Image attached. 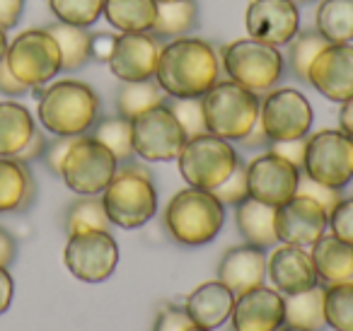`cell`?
Masks as SVG:
<instances>
[{
	"label": "cell",
	"mask_w": 353,
	"mask_h": 331,
	"mask_svg": "<svg viewBox=\"0 0 353 331\" xmlns=\"http://www.w3.org/2000/svg\"><path fill=\"white\" fill-rule=\"evenodd\" d=\"M155 80L167 97H203L221 80V56L196 37L172 39L160 51Z\"/></svg>",
	"instance_id": "6da1fadb"
},
{
	"label": "cell",
	"mask_w": 353,
	"mask_h": 331,
	"mask_svg": "<svg viewBox=\"0 0 353 331\" xmlns=\"http://www.w3.org/2000/svg\"><path fill=\"white\" fill-rule=\"evenodd\" d=\"M39 92L37 119L51 136L78 138L92 131L99 119V94L83 80H56Z\"/></svg>",
	"instance_id": "7a4b0ae2"
},
{
	"label": "cell",
	"mask_w": 353,
	"mask_h": 331,
	"mask_svg": "<svg viewBox=\"0 0 353 331\" xmlns=\"http://www.w3.org/2000/svg\"><path fill=\"white\" fill-rule=\"evenodd\" d=\"M162 223L172 242L182 247H203L221 234L225 225V205L216 199L213 191L189 186L170 199Z\"/></svg>",
	"instance_id": "3957f363"
},
{
	"label": "cell",
	"mask_w": 353,
	"mask_h": 331,
	"mask_svg": "<svg viewBox=\"0 0 353 331\" xmlns=\"http://www.w3.org/2000/svg\"><path fill=\"white\" fill-rule=\"evenodd\" d=\"M109 223L121 230H138L157 213V189L152 174L141 162L119 165L117 174L99 194Z\"/></svg>",
	"instance_id": "277c9868"
},
{
	"label": "cell",
	"mask_w": 353,
	"mask_h": 331,
	"mask_svg": "<svg viewBox=\"0 0 353 331\" xmlns=\"http://www.w3.org/2000/svg\"><path fill=\"white\" fill-rule=\"evenodd\" d=\"M206 131L230 143H240L259 123V94L232 80H218L201 97Z\"/></svg>",
	"instance_id": "5b68a950"
},
{
	"label": "cell",
	"mask_w": 353,
	"mask_h": 331,
	"mask_svg": "<svg viewBox=\"0 0 353 331\" xmlns=\"http://www.w3.org/2000/svg\"><path fill=\"white\" fill-rule=\"evenodd\" d=\"M221 66L228 80L254 94H266L283 80L285 61L279 46L256 39H237L221 51Z\"/></svg>",
	"instance_id": "8992f818"
},
{
	"label": "cell",
	"mask_w": 353,
	"mask_h": 331,
	"mask_svg": "<svg viewBox=\"0 0 353 331\" xmlns=\"http://www.w3.org/2000/svg\"><path fill=\"white\" fill-rule=\"evenodd\" d=\"M240 162V155L230 141L208 131L187 138L182 152L176 155V167H179L182 179L194 189L203 191L218 189Z\"/></svg>",
	"instance_id": "52a82bcc"
},
{
	"label": "cell",
	"mask_w": 353,
	"mask_h": 331,
	"mask_svg": "<svg viewBox=\"0 0 353 331\" xmlns=\"http://www.w3.org/2000/svg\"><path fill=\"white\" fill-rule=\"evenodd\" d=\"M303 174L341 191L353 181V138L341 128H322L305 138Z\"/></svg>",
	"instance_id": "ba28073f"
},
{
	"label": "cell",
	"mask_w": 353,
	"mask_h": 331,
	"mask_svg": "<svg viewBox=\"0 0 353 331\" xmlns=\"http://www.w3.org/2000/svg\"><path fill=\"white\" fill-rule=\"evenodd\" d=\"M6 63L22 85L39 90L61 73V49L46 27L25 30L8 44Z\"/></svg>",
	"instance_id": "9c48e42d"
},
{
	"label": "cell",
	"mask_w": 353,
	"mask_h": 331,
	"mask_svg": "<svg viewBox=\"0 0 353 331\" xmlns=\"http://www.w3.org/2000/svg\"><path fill=\"white\" fill-rule=\"evenodd\" d=\"M119 162L117 157L104 148L97 138L78 136L65 152L63 165H61V179L73 194L78 196H99L112 177L117 174Z\"/></svg>",
	"instance_id": "30bf717a"
},
{
	"label": "cell",
	"mask_w": 353,
	"mask_h": 331,
	"mask_svg": "<svg viewBox=\"0 0 353 331\" xmlns=\"http://www.w3.org/2000/svg\"><path fill=\"white\" fill-rule=\"evenodd\" d=\"M133 152L143 162H172L182 152L187 133L179 126L167 99L131 119Z\"/></svg>",
	"instance_id": "8fae6325"
},
{
	"label": "cell",
	"mask_w": 353,
	"mask_h": 331,
	"mask_svg": "<svg viewBox=\"0 0 353 331\" xmlns=\"http://www.w3.org/2000/svg\"><path fill=\"white\" fill-rule=\"evenodd\" d=\"M312 104L295 88H274L259 104V126L271 143L298 141L312 131Z\"/></svg>",
	"instance_id": "7c38bea8"
},
{
	"label": "cell",
	"mask_w": 353,
	"mask_h": 331,
	"mask_svg": "<svg viewBox=\"0 0 353 331\" xmlns=\"http://www.w3.org/2000/svg\"><path fill=\"white\" fill-rule=\"evenodd\" d=\"M63 263L83 283H104L119 266V244L109 230H85L68 234Z\"/></svg>",
	"instance_id": "4fadbf2b"
},
{
	"label": "cell",
	"mask_w": 353,
	"mask_h": 331,
	"mask_svg": "<svg viewBox=\"0 0 353 331\" xmlns=\"http://www.w3.org/2000/svg\"><path fill=\"white\" fill-rule=\"evenodd\" d=\"M245 167H247V189H250V199L279 208V205H283L285 201H290L298 194L303 170L290 165L288 160H283V157L276 155V152H271V150L261 152V155H256L254 160Z\"/></svg>",
	"instance_id": "5bb4252c"
},
{
	"label": "cell",
	"mask_w": 353,
	"mask_h": 331,
	"mask_svg": "<svg viewBox=\"0 0 353 331\" xmlns=\"http://www.w3.org/2000/svg\"><path fill=\"white\" fill-rule=\"evenodd\" d=\"M274 228L281 244H295V247L310 249L319 237L327 234L329 213L314 199L295 194L293 199L276 208Z\"/></svg>",
	"instance_id": "9a60e30c"
},
{
	"label": "cell",
	"mask_w": 353,
	"mask_h": 331,
	"mask_svg": "<svg viewBox=\"0 0 353 331\" xmlns=\"http://www.w3.org/2000/svg\"><path fill=\"white\" fill-rule=\"evenodd\" d=\"M162 44L152 32H121L109 56V73L121 83L152 80L160 61Z\"/></svg>",
	"instance_id": "2e32d148"
},
{
	"label": "cell",
	"mask_w": 353,
	"mask_h": 331,
	"mask_svg": "<svg viewBox=\"0 0 353 331\" xmlns=\"http://www.w3.org/2000/svg\"><path fill=\"white\" fill-rule=\"evenodd\" d=\"M250 39L285 46L300 32V10L293 0H252L245 12Z\"/></svg>",
	"instance_id": "e0dca14e"
},
{
	"label": "cell",
	"mask_w": 353,
	"mask_h": 331,
	"mask_svg": "<svg viewBox=\"0 0 353 331\" xmlns=\"http://www.w3.org/2000/svg\"><path fill=\"white\" fill-rule=\"evenodd\" d=\"M312 85L329 102H346L353 97V44H327L312 61L307 73Z\"/></svg>",
	"instance_id": "ac0fdd59"
},
{
	"label": "cell",
	"mask_w": 353,
	"mask_h": 331,
	"mask_svg": "<svg viewBox=\"0 0 353 331\" xmlns=\"http://www.w3.org/2000/svg\"><path fill=\"white\" fill-rule=\"evenodd\" d=\"M285 326V295L259 285L235 297L230 312L232 331H279Z\"/></svg>",
	"instance_id": "d6986e66"
},
{
	"label": "cell",
	"mask_w": 353,
	"mask_h": 331,
	"mask_svg": "<svg viewBox=\"0 0 353 331\" xmlns=\"http://www.w3.org/2000/svg\"><path fill=\"white\" fill-rule=\"evenodd\" d=\"M266 278L281 295H295L319 283L310 252L295 244H281L271 252L266 259Z\"/></svg>",
	"instance_id": "ffe728a7"
},
{
	"label": "cell",
	"mask_w": 353,
	"mask_h": 331,
	"mask_svg": "<svg viewBox=\"0 0 353 331\" xmlns=\"http://www.w3.org/2000/svg\"><path fill=\"white\" fill-rule=\"evenodd\" d=\"M266 249L254 244H237L230 247L218 261V281L225 283L232 295L264 285L266 281Z\"/></svg>",
	"instance_id": "44dd1931"
},
{
	"label": "cell",
	"mask_w": 353,
	"mask_h": 331,
	"mask_svg": "<svg viewBox=\"0 0 353 331\" xmlns=\"http://www.w3.org/2000/svg\"><path fill=\"white\" fill-rule=\"evenodd\" d=\"M232 305H235V295L218 278L194 288L187 300H184V310H187L192 324L203 326V329H211V331H216L218 326L230 321Z\"/></svg>",
	"instance_id": "7402d4cb"
},
{
	"label": "cell",
	"mask_w": 353,
	"mask_h": 331,
	"mask_svg": "<svg viewBox=\"0 0 353 331\" xmlns=\"http://www.w3.org/2000/svg\"><path fill=\"white\" fill-rule=\"evenodd\" d=\"M310 257L322 285L353 283V244L341 242L334 234H324L310 247Z\"/></svg>",
	"instance_id": "603a6c76"
},
{
	"label": "cell",
	"mask_w": 353,
	"mask_h": 331,
	"mask_svg": "<svg viewBox=\"0 0 353 331\" xmlns=\"http://www.w3.org/2000/svg\"><path fill=\"white\" fill-rule=\"evenodd\" d=\"M37 199V181L30 165L17 157H0V215L22 213Z\"/></svg>",
	"instance_id": "cb8c5ba5"
},
{
	"label": "cell",
	"mask_w": 353,
	"mask_h": 331,
	"mask_svg": "<svg viewBox=\"0 0 353 331\" xmlns=\"http://www.w3.org/2000/svg\"><path fill=\"white\" fill-rule=\"evenodd\" d=\"M274 218H276L274 205L259 203L254 199H247L245 203H240L235 208V225L240 237L247 244H254V247L261 249H271L279 244Z\"/></svg>",
	"instance_id": "d4e9b609"
},
{
	"label": "cell",
	"mask_w": 353,
	"mask_h": 331,
	"mask_svg": "<svg viewBox=\"0 0 353 331\" xmlns=\"http://www.w3.org/2000/svg\"><path fill=\"white\" fill-rule=\"evenodd\" d=\"M34 131V117L25 104L12 99L0 102V157H17Z\"/></svg>",
	"instance_id": "484cf974"
},
{
	"label": "cell",
	"mask_w": 353,
	"mask_h": 331,
	"mask_svg": "<svg viewBox=\"0 0 353 331\" xmlns=\"http://www.w3.org/2000/svg\"><path fill=\"white\" fill-rule=\"evenodd\" d=\"M102 15L119 32H150L157 17V0H104Z\"/></svg>",
	"instance_id": "4316f807"
},
{
	"label": "cell",
	"mask_w": 353,
	"mask_h": 331,
	"mask_svg": "<svg viewBox=\"0 0 353 331\" xmlns=\"http://www.w3.org/2000/svg\"><path fill=\"white\" fill-rule=\"evenodd\" d=\"M199 25L196 0H174V3H157V17L152 34L157 39H179L194 32Z\"/></svg>",
	"instance_id": "83f0119b"
},
{
	"label": "cell",
	"mask_w": 353,
	"mask_h": 331,
	"mask_svg": "<svg viewBox=\"0 0 353 331\" xmlns=\"http://www.w3.org/2000/svg\"><path fill=\"white\" fill-rule=\"evenodd\" d=\"M314 30L329 44L353 41V0H322L314 12Z\"/></svg>",
	"instance_id": "f1b7e54d"
},
{
	"label": "cell",
	"mask_w": 353,
	"mask_h": 331,
	"mask_svg": "<svg viewBox=\"0 0 353 331\" xmlns=\"http://www.w3.org/2000/svg\"><path fill=\"white\" fill-rule=\"evenodd\" d=\"M285 324L300 326L307 331L327 329L324 321V285H314L310 290L285 295Z\"/></svg>",
	"instance_id": "f546056e"
},
{
	"label": "cell",
	"mask_w": 353,
	"mask_h": 331,
	"mask_svg": "<svg viewBox=\"0 0 353 331\" xmlns=\"http://www.w3.org/2000/svg\"><path fill=\"white\" fill-rule=\"evenodd\" d=\"M46 30L56 39L61 49V70L65 73H75L90 61V46H92V34L85 27H73L65 22L56 20Z\"/></svg>",
	"instance_id": "4dcf8cb0"
},
{
	"label": "cell",
	"mask_w": 353,
	"mask_h": 331,
	"mask_svg": "<svg viewBox=\"0 0 353 331\" xmlns=\"http://www.w3.org/2000/svg\"><path fill=\"white\" fill-rule=\"evenodd\" d=\"M92 138H97L104 148H109L119 165L133 162L136 152H133V136H131V119L121 117H104L97 119V123L92 126Z\"/></svg>",
	"instance_id": "1f68e13d"
},
{
	"label": "cell",
	"mask_w": 353,
	"mask_h": 331,
	"mask_svg": "<svg viewBox=\"0 0 353 331\" xmlns=\"http://www.w3.org/2000/svg\"><path fill=\"white\" fill-rule=\"evenodd\" d=\"M167 94L157 85V80H138V83H121L117 92V112L126 119H136L138 114L165 102Z\"/></svg>",
	"instance_id": "d6a6232c"
},
{
	"label": "cell",
	"mask_w": 353,
	"mask_h": 331,
	"mask_svg": "<svg viewBox=\"0 0 353 331\" xmlns=\"http://www.w3.org/2000/svg\"><path fill=\"white\" fill-rule=\"evenodd\" d=\"M65 232H85V230H109V215L104 210V203L99 196H80L65 208Z\"/></svg>",
	"instance_id": "836d02e7"
},
{
	"label": "cell",
	"mask_w": 353,
	"mask_h": 331,
	"mask_svg": "<svg viewBox=\"0 0 353 331\" xmlns=\"http://www.w3.org/2000/svg\"><path fill=\"white\" fill-rule=\"evenodd\" d=\"M324 321L334 331H353V283L324 285Z\"/></svg>",
	"instance_id": "e575fe53"
},
{
	"label": "cell",
	"mask_w": 353,
	"mask_h": 331,
	"mask_svg": "<svg viewBox=\"0 0 353 331\" xmlns=\"http://www.w3.org/2000/svg\"><path fill=\"white\" fill-rule=\"evenodd\" d=\"M329 41L319 34L317 30H305L298 32L293 39L288 41V66H290V73L295 75L298 80L307 83V73H310V66L312 61L317 59L319 51L327 46Z\"/></svg>",
	"instance_id": "d590c367"
},
{
	"label": "cell",
	"mask_w": 353,
	"mask_h": 331,
	"mask_svg": "<svg viewBox=\"0 0 353 331\" xmlns=\"http://www.w3.org/2000/svg\"><path fill=\"white\" fill-rule=\"evenodd\" d=\"M49 10L59 22L88 30L102 17L104 0H49Z\"/></svg>",
	"instance_id": "8d00e7d4"
},
{
	"label": "cell",
	"mask_w": 353,
	"mask_h": 331,
	"mask_svg": "<svg viewBox=\"0 0 353 331\" xmlns=\"http://www.w3.org/2000/svg\"><path fill=\"white\" fill-rule=\"evenodd\" d=\"M167 107L176 117L179 126L184 128L187 138H194L199 133H206V119H203V104L201 97H187V99H167Z\"/></svg>",
	"instance_id": "74e56055"
},
{
	"label": "cell",
	"mask_w": 353,
	"mask_h": 331,
	"mask_svg": "<svg viewBox=\"0 0 353 331\" xmlns=\"http://www.w3.org/2000/svg\"><path fill=\"white\" fill-rule=\"evenodd\" d=\"M213 194H216V199L221 201L225 208H237L240 203H245L247 199H250V189H247V167L245 162H240V165L232 170V174L228 177L225 181H223L218 189H213Z\"/></svg>",
	"instance_id": "f35d334b"
},
{
	"label": "cell",
	"mask_w": 353,
	"mask_h": 331,
	"mask_svg": "<svg viewBox=\"0 0 353 331\" xmlns=\"http://www.w3.org/2000/svg\"><path fill=\"white\" fill-rule=\"evenodd\" d=\"M329 232L339 237L341 242L353 244V196L341 199L329 210Z\"/></svg>",
	"instance_id": "ab89813d"
},
{
	"label": "cell",
	"mask_w": 353,
	"mask_h": 331,
	"mask_svg": "<svg viewBox=\"0 0 353 331\" xmlns=\"http://www.w3.org/2000/svg\"><path fill=\"white\" fill-rule=\"evenodd\" d=\"M187 326H192L187 310L170 302V305L160 307V312L155 317V324H152V331H184Z\"/></svg>",
	"instance_id": "60d3db41"
},
{
	"label": "cell",
	"mask_w": 353,
	"mask_h": 331,
	"mask_svg": "<svg viewBox=\"0 0 353 331\" xmlns=\"http://www.w3.org/2000/svg\"><path fill=\"white\" fill-rule=\"evenodd\" d=\"M298 194H303V196H310V199H314L317 203H322L324 205V210H332L334 205L341 201V191H336V189H329V186H322V184H317V181H312V179H307L305 174H300V186H298Z\"/></svg>",
	"instance_id": "b9f144b4"
},
{
	"label": "cell",
	"mask_w": 353,
	"mask_h": 331,
	"mask_svg": "<svg viewBox=\"0 0 353 331\" xmlns=\"http://www.w3.org/2000/svg\"><path fill=\"white\" fill-rule=\"evenodd\" d=\"M75 138H65V136H54V141L46 143V150H44V165L51 174H61V165H63V157L65 152L70 150Z\"/></svg>",
	"instance_id": "7bdbcfd3"
},
{
	"label": "cell",
	"mask_w": 353,
	"mask_h": 331,
	"mask_svg": "<svg viewBox=\"0 0 353 331\" xmlns=\"http://www.w3.org/2000/svg\"><path fill=\"white\" fill-rule=\"evenodd\" d=\"M269 150H271V152H276V155H281L283 160H288L290 165H295L298 170H303V160H305V138H298V141L271 143Z\"/></svg>",
	"instance_id": "ee69618b"
},
{
	"label": "cell",
	"mask_w": 353,
	"mask_h": 331,
	"mask_svg": "<svg viewBox=\"0 0 353 331\" xmlns=\"http://www.w3.org/2000/svg\"><path fill=\"white\" fill-rule=\"evenodd\" d=\"M27 92H32L27 85H22L20 80L12 75V70L8 68L6 59L0 61V94H6L10 99H17V97H25Z\"/></svg>",
	"instance_id": "f6af8a7d"
},
{
	"label": "cell",
	"mask_w": 353,
	"mask_h": 331,
	"mask_svg": "<svg viewBox=\"0 0 353 331\" xmlns=\"http://www.w3.org/2000/svg\"><path fill=\"white\" fill-rule=\"evenodd\" d=\"M114 41H117V34H109V32H94L92 46H90V59L99 61V63H107L109 56H112V51H114Z\"/></svg>",
	"instance_id": "bcb514c9"
},
{
	"label": "cell",
	"mask_w": 353,
	"mask_h": 331,
	"mask_svg": "<svg viewBox=\"0 0 353 331\" xmlns=\"http://www.w3.org/2000/svg\"><path fill=\"white\" fill-rule=\"evenodd\" d=\"M22 12H25V0H0V27L6 32L17 27Z\"/></svg>",
	"instance_id": "7dc6e473"
},
{
	"label": "cell",
	"mask_w": 353,
	"mask_h": 331,
	"mask_svg": "<svg viewBox=\"0 0 353 331\" xmlns=\"http://www.w3.org/2000/svg\"><path fill=\"white\" fill-rule=\"evenodd\" d=\"M46 143H49V141H46L44 131H39V128H37L34 136L30 138V143H27V146L17 152V160L25 162V165H30V162H34V160H41V157H44V150H46Z\"/></svg>",
	"instance_id": "c3c4849f"
},
{
	"label": "cell",
	"mask_w": 353,
	"mask_h": 331,
	"mask_svg": "<svg viewBox=\"0 0 353 331\" xmlns=\"http://www.w3.org/2000/svg\"><path fill=\"white\" fill-rule=\"evenodd\" d=\"M17 259V242L3 225H0V266L8 268Z\"/></svg>",
	"instance_id": "681fc988"
},
{
	"label": "cell",
	"mask_w": 353,
	"mask_h": 331,
	"mask_svg": "<svg viewBox=\"0 0 353 331\" xmlns=\"http://www.w3.org/2000/svg\"><path fill=\"white\" fill-rule=\"evenodd\" d=\"M12 295H15V281H12L10 271L0 266V314L8 312L12 302Z\"/></svg>",
	"instance_id": "f907efd6"
},
{
	"label": "cell",
	"mask_w": 353,
	"mask_h": 331,
	"mask_svg": "<svg viewBox=\"0 0 353 331\" xmlns=\"http://www.w3.org/2000/svg\"><path fill=\"white\" fill-rule=\"evenodd\" d=\"M240 146L245 148V150H269L271 141H269V136L264 133V128H261L259 123H256V126L252 128V131L247 133L245 138H242Z\"/></svg>",
	"instance_id": "816d5d0a"
},
{
	"label": "cell",
	"mask_w": 353,
	"mask_h": 331,
	"mask_svg": "<svg viewBox=\"0 0 353 331\" xmlns=\"http://www.w3.org/2000/svg\"><path fill=\"white\" fill-rule=\"evenodd\" d=\"M339 128H341L346 136L353 138V97L341 102V109H339Z\"/></svg>",
	"instance_id": "f5cc1de1"
},
{
	"label": "cell",
	"mask_w": 353,
	"mask_h": 331,
	"mask_svg": "<svg viewBox=\"0 0 353 331\" xmlns=\"http://www.w3.org/2000/svg\"><path fill=\"white\" fill-rule=\"evenodd\" d=\"M8 44H10V41H8V34H6V30H3V27H0V61L6 59Z\"/></svg>",
	"instance_id": "db71d44e"
},
{
	"label": "cell",
	"mask_w": 353,
	"mask_h": 331,
	"mask_svg": "<svg viewBox=\"0 0 353 331\" xmlns=\"http://www.w3.org/2000/svg\"><path fill=\"white\" fill-rule=\"evenodd\" d=\"M279 331H307V329H300V326H288V324H285V326H281Z\"/></svg>",
	"instance_id": "11a10c76"
},
{
	"label": "cell",
	"mask_w": 353,
	"mask_h": 331,
	"mask_svg": "<svg viewBox=\"0 0 353 331\" xmlns=\"http://www.w3.org/2000/svg\"><path fill=\"white\" fill-rule=\"evenodd\" d=\"M184 331H211V329H203V326H196V324H192V326H187Z\"/></svg>",
	"instance_id": "9f6ffc18"
},
{
	"label": "cell",
	"mask_w": 353,
	"mask_h": 331,
	"mask_svg": "<svg viewBox=\"0 0 353 331\" xmlns=\"http://www.w3.org/2000/svg\"><path fill=\"white\" fill-rule=\"evenodd\" d=\"M293 3H295V6H307V3H314V0H293Z\"/></svg>",
	"instance_id": "6f0895ef"
},
{
	"label": "cell",
	"mask_w": 353,
	"mask_h": 331,
	"mask_svg": "<svg viewBox=\"0 0 353 331\" xmlns=\"http://www.w3.org/2000/svg\"><path fill=\"white\" fill-rule=\"evenodd\" d=\"M157 3H174V0H157Z\"/></svg>",
	"instance_id": "680465c9"
},
{
	"label": "cell",
	"mask_w": 353,
	"mask_h": 331,
	"mask_svg": "<svg viewBox=\"0 0 353 331\" xmlns=\"http://www.w3.org/2000/svg\"><path fill=\"white\" fill-rule=\"evenodd\" d=\"M230 331H232V329H230Z\"/></svg>",
	"instance_id": "91938a15"
}]
</instances>
